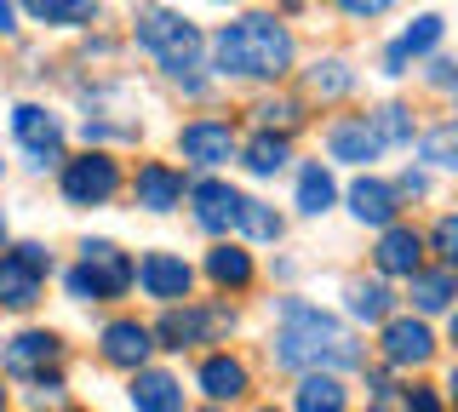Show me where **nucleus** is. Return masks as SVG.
Listing matches in <instances>:
<instances>
[{"mask_svg": "<svg viewBox=\"0 0 458 412\" xmlns=\"http://www.w3.org/2000/svg\"><path fill=\"white\" fill-rule=\"evenodd\" d=\"M276 366L286 373H350V366L367 361L361 338L350 332L338 315L304 304V298H281V326H276Z\"/></svg>", "mask_w": 458, "mask_h": 412, "instance_id": "nucleus-1", "label": "nucleus"}, {"mask_svg": "<svg viewBox=\"0 0 458 412\" xmlns=\"http://www.w3.org/2000/svg\"><path fill=\"white\" fill-rule=\"evenodd\" d=\"M212 69L235 80H281L293 69V29L276 12H247L212 35Z\"/></svg>", "mask_w": 458, "mask_h": 412, "instance_id": "nucleus-2", "label": "nucleus"}, {"mask_svg": "<svg viewBox=\"0 0 458 412\" xmlns=\"http://www.w3.org/2000/svg\"><path fill=\"white\" fill-rule=\"evenodd\" d=\"M132 40H138V46L166 69L172 80H178L183 92H207V80L190 75V69L200 63V29H195L190 18H183V12L143 6V12H138V23H132Z\"/></svg>", "mask_w": 458, "mask_h": 412, "instance_id": "nucleus-3", "label": "nucleus"}, {"mask_svg": "<svg viewBox=\"0 0 458 412\" xmlns=\"http://www.w3.org/2000/svg\"><path fill=\"white\" fill-rule=\"evenodd\" d=\"M132 281H138V264L114 240H81V264L64 275V287L75 304H109V298L132 292Z\"/></svg>", "mask_w": 458, "mask_h": 412, "instance_id": "nucleus-4", "label": "nucleus"}, {"mask_svg": "<svg viewBox=\"0 0 458 412\" xmlns=\"http://www.w3.org/2000/svg\"><path fill=\"white\" fill-rule=\"evenodd\" d=\"M235 332V309L229 304H172L161 321H155V338L161 349H195V344H224Z\"/></svg>", "mask_w": 458, "mask_h": 412, "instance_id": "nucleus-5", "label": "nucleus"}, {"mask_svg": "<svg viewBox=\"0 0 458 412\" xmlns=\"http://www.w3.org/2000/svg\"><path fill=\"white\" fill-rule=\"evenodd\" d=\"M57 189H64L69 206H104L121 195V161L104 149H86V155L57 166Z\"/></svg>", "mask_w": 458, "mask_h": 412, "instance_id": "nucleus-6", "label": "nucleus"}, {"mask_svg": "<svg viewBox=\"0 0 458 412\" xmlns=\"http://www.w3.org/2000/svg\"><path fill=\"white\" fill-rule=\"evenodd\" d=\"M57 366H64V338L47 332V326H29V332H12L6 344H0V373L6 378H52Z\"/></svg>", "mask_w": 458, "mask_h": 412, "instance_id": "nucleus-7", "label": "nucleus"}, {"mask_svg": "<svg viewBox=\"0 0 458 412\" xmlns=\"http://www.w3.org/2000/svg\"><path fill=\"white\" fill-rule=\"evenodd\" d=\"M12 138L23 144V155L35 161V172L47 166H64V121L40 104H18L12 109Z\"/></svg>", "mask_w": 458, "mask_h": 412, "instance_id": "nucleus-8", "label": "nucleus"}, {"mask_svg": "<svg viewBox=\"0 0 458 412\" xmlns=\"http://www.w3.org/2000/svg\"><path fill=\"white\" fill-rule=\"evenodd\" d=\"M155 349H161V344H155V326H143L132 315L109 321L104 332H98V355H104V366H121V373H143Z\"/></svg>", "mask_w": 458, "mask_h": 412, "instance_id": "nucleus-9", "label": "nucleus"}, {"mask_svg": "<svg viewBox=\"0 0 458 412\" xmlns=\"http://www.w3.org/2000/svg\"><path fill=\"white\" fill-rule=\"evenodd\" d=\"M378 355H384V366H424L429 355H436V332L424 326V315H390L384 321V332H378Z\"/></svg>", "mask_w": 458, "mask_h": 412, "instance_id": "nucleus-10", "label": "nucleus"}, {"mask_svg": "<svg viewBox=\"0 0 458 412\" xmlns=\"http://www.w3.org/2000/svg\"><path fill=\"white\" fill-rule=\"evenodd\" d=\"M138 287H143V298H155V304H183L190 298V287H195V269L178 258V252H143L138 258Z\"/></svg>", "mask_w": 458, "mask_h": 412, "instance_id": "nucleus-11", "label": "nucleus"}, {"mask_svg": "<svg viewBox=\"0 0 458 412\" xmlns=\"http://www.w3.org/2000/svg\"><path fill=\"white\" fill-rule=\"evenodd\" d=\"M241 201H247V195H241L235 183H218V178H200V183H190L195 230H207V235L235 230V223H241Z\"/></svg>", "mask_w": 458, "mask_h": 412, "instance_id": "nucleus-12", "label": "nucleus"}, {"mask_svg": "<svg viewBox=\"0 0 458 412\" xmlns=\"http://www.w3.org/2000/svg\"><path fill=\"white\" fill-rule=\"evenodd\" d=\"M178 155L190 166H200V172H212V166H224L229 155H235V126H229V121H212V115L207 121H190L178 132Z\"/></svg>", "mask_w": 458, "mask_h": 412, "instance_id": "nucleus-13", "label": "nucleus"}, {"mask_svg": "<svg viewBox=\"0 0 458 412\" xmlns=\"http://www.w3.org/2000/svg\"><path fill=\"white\" fill-rule=\"evenodd\" d=\"M195 383H200V395H207L212 407H229V401H241V395L252 390V373H247L241 355L218 349V355H207V361L195 366Z\"/></svg>", "mask_w": 458, "mask_h": 412, "instance_id": "nucleus-14", "label": "nucleus"}, {"mask_svg": "<svg viewBox=\"0 0 458 412\" xmlns=\"http://www.w3.org/2000/svg\"><path fill=\"white\" fill-rule=\"evenodd\" d=\"M441 29H447V23H441V12H419V18H412L407 29L390 40V46H384V75H407L412 58H429V52L441 46Z\"/></svg>", "mask_w": 458, "mask_h": 412, "instance_id": "nucleus-15", "label": "nucleus"}, {"mask_svg": "<svg viewBox=\"0 0 458 412\" xmlns=\"http://www.w3.org/2000/svg\"><path fill=\"white\" fill-rule=\"evenodd\" d=\"M372 264H378V275H419L424 269V235L412 230V223H390V230L378 235V247H372Z\"/></svg>", "mask_w": 458, "mask_h": 412, "instance_id": "nucleus-16", "label": "nucleus"}, {"mask_svg": "<svg viewBox=\"0 0 458 412\" xmlns=\"http://www.w3.org/2000/svg\"><path fill=\"white\" fill-rule=\"evenodd\" d=\"M183 172L178 166H166V161H143L138 166V178H132V201L143 212H172V206H183Z\"/></svg>", "mask_w": 458, "mask_h": 412, "instance_id": "nucleus-17", "label": "nucleus"}, {"mask_svg": "<svg viewBox=\"0 0 458 412\" xmlns=\"http://www.w3.org/2000/svg\"><path fill=\"white\" fill-rule=\"evenodd\" d=\"M344 201H350V218H355V223H367V230H390L395 212H401L395 183H384V178H355Z\"/></svg>", "mask_w": 458, "mask_h": 412, "instance_id": "nucleus-18", "label": "nucleus"}, {"mask_svg": "<svg viewBox=\"0 0 458 412\" xmlns=\"http://www.w3.org/2000/svg\"><path fill=\"white\" fill-rule=\"evenodd\" d=\"M378 132H372V121L367 115H338L333 126H327V155L333 161H350V166H367V161H378Z\"/></svg>", "mask_w": 458, "mask_h": 412, "instance_id": "nucleus-19", "label": "nucleus"}, {"mask_svg": "<svg viewBox=\"0 0 458 412\" xmlns=\"http://www.w3.org/2000/svg\"><path fill=\"white\" fill-rule=\"evenodd\" d=\"M40 287H47V269H35L18 247L0 252V304H6V309H35Z\"/></svg>", "mask_w": 458, "mask_h": 412, "instance_id": "nucleus-20", "label": "nucleus"}, {"mask_svg": "<svg viewBox=\"0 0 458 412\" xmlns=\"http://www.w3.org/2000/svg\"><path fill=\"white\" fill-rule=\"evenodd\" d=\"M132 412H183V383L166 373V366H143L132 373Z\"/></svg>", "mask_w": 458, "mask_h": 412, "instance_id": "nucleus-21", "label": "nucleus"}, {"mask_svg": "<svg viewBox=\"0 0 458 412\" xmlns=\"http://www.w3.org/2000/svg\"><path fill=\"white\" fill-rule=\"evenodd\" d=\"M252 275H258L252 252H247V247H235V240H218V247L207 252V281H212L218 292H247V287H252Z\"/></svg>", "mask_w": 458, "mask_h": 412, "instance_id": "nucleus-22", "label": "nucleus"}, {"mask_svg": "<svg viewBox=\"0 0 458 412\" xmlns=\"http://www.w3.org/2000/svg\"><path fill=\"white\" fill-rule=\"evenodd\" d=\"M412 287V309L419 315H441V309H453V298H458V269H419V275L407 281Z\"/></svg>", "mask_w": 458, "mask_h": 412, "instance_id": "nucleus-23", "label": "nucleus"}, {"mask_svg": "<svg viewBox=\"0 0 458 412\" xmlns=\"http://www.w3.org/2000/svg\"><path fill=\"white\" fill-rule=\"evenodd\" d=\"M298 412H350V390L338 383V373H304L293 390Z\"/></svg>", "mask_w": 458, "mask_h": 412, "instance_id": "nucleus-24", "label": "nucleus"}, {"mask_svg": "<svg viewBox=\"0 0 458 412\" xmlns=\"http://www.w3.org/2000/svg\"><path fill=\"white\" fill-rule=\"evenodd\" d=\"M23 12L47 29H86L98 23V0H23Z\"/></svg>", "mask_w": 458, "mask_h": 412, "instance_id": "nucleus-25", "label": "nucleus"}, {"mask_svg": "<svg viewBox=\"0 0 458 412\" xmlns=\"http://www.w3.org/2000/svg\"><path fill=\"white\" fill-rule=\"evenodd\" d=\"M344 309H350V321H390L395 292L384 281H350L344 287Z\"/></svg>", "mask_w": 458, "mask_h": 412, "instance_id": "nucleus-26", "label": "nucleus"}, {"mask_svg": "<svg viewBox=\"0 0 458 412\" xmlns=\"http://www.w3.org/2000/svg\"><path fill=\"white\" fill-rule=\"evenodd\" d=\"M333 201H338L333 172H327L321 161H310L304 172H298V212H304V218H321V212H333Z\"/></svg>", "mask_w": 458, "mask_h": 412, "instance_id": "nucleus-27", "label": "nucleus"}, {"mask_svg": "<svg viewBox=\"0 0 458 412\" xmlns=\"http://www.w3.org/2000/svg\"><path fill=\"white\" fill-rule=\"evenodd\" d=\"M241 161H247L252 178H276L286 161H293V149H286V132H258L247 149H241Z\"/></svg>", "mask_w": 458, "mask_h": 412, "instance_id": "nucleus-28", "label": "nucleus"}, {"mask_svg": "<svg viewBox=\"0 0 458 412\" xmlns=\"http://www.w3.org/2000/svg\"><path fill=\"white\" fill-rule=\"evenodd\" d=\"M304 80H310V97H321V104H333V97H344V92L355 87V69L344 63V58H321V63H315Z\"/></svg>", "mask_w": 458, "mask_h": 412, "instance_id": "nucleus-29", "label": "nucleus"}, {"mask_svg": "<svg viewBox=\"0 0 458 412\" xmlns=\"http://www.w3.org/2000/svg\"><path fill=\"white\" fill-rule=\"evenodd\" d=\"M419 155L429 166H441V172H458V121L429 126V132L419 138Z\"/></svg>", "mask_w": 458, "mask_h": 412, "instance_id": "nucleus-30", "label": "nucleus"}, {"mask_svg": "<svg viewBox=\"0 0 458 412\" xmlns=\"http://www.w3.org/2000/svg\"><path fill=\"white\" fill-rule=\"evenodd\" d=\"M367 121H372V132H378V144H384V149L412 144V109H407V104H384L378 115H367Z\"/></svg>", "mask_w": 458, "mask_h": 412, "instance_id": "nucleus-31", "label": "nucleus"}, {"mask_svg": "<svg viewBox=\"0 0 458 412\" xmlns=\"http://www.w3.org/2000/svg\"><path fill=\"white\" fill-rule=\"evenodd\" d=\"M235 230L252 235V240H281L286 223H281V212L269 206V201H252V195H247V201H241V223H235Z\"/></svg>", "mask_w": 458, "mask_h": 412, "instance_id": "nucleus-32", "label": "nucleus"}, {"mask_svg": "<svg viewBox=\"0 0 458 412\" xmlns=\"http://www.w3.org/2000/svg\"><path fill=\"white\" fill-rule=\"evenodd\" d=\"M29 412H69V390H64V378H35L29 383Z\"/></svg>", "mask_w": 458, "mask_h": 412, "instance_id": "nucleus-33", "label": "nucleus"}, {"mask_svg": "<svg viewBox=\"0 0 458 412\" xmlns=\"http://www.w3.org/2000/svg\"><path fill=\"white\" fill-rule=\"evenodd\" d=\"M252 115H258V132H276V126L293 132V126H298V104H286V97H264Z\"/></svg>", "mask_w": 458, "mask_h": 412, "instance_id": "nucleus-34", "label": "nucleus"}, {"mask_svg": "<svg viewBox=\"0 0 458 412\" xmlns=\"http://www.w3.org/2000/svg\"><path fill=\"white\" fill-rule=\"evenodd\" d=\"M429 247H436V258L458 269V212H447V218H436V230H429Z\"/></svg>", "mask_w": 458, "mask_h": 412, "instance_id": "nucleus-35", "label": "nucleus"}, {"mask_svg": "<svg viewBox=\"0 0 458 412\" xmlns=\"http://www.w3.org/2000/svg\"><path fill=\"white\" fill-rule=\"evenodd\" d=\"M333 6L344 12V18H361V23H367V18H384L395 0H333Z\"/></svg>", "mask_w": 458, "mask_h": 412, "instance_id": "nucleus-36", "label": "nucleus"}, {"mask_svg": "<svg viewBox=\"0 0 458 412\" xmlns=\"http://www.w3.org/2000/svg\"><path fill=\"white\" fill-rule=\"evenodd\" d=\"M407 412H447V407H441V395L429 390V383H412V390H407Z\"/></svg>", "mask_w": 458, "mask_h": 412, "instance_id": "nucleus-37", "label": "nucleus"}, {"mask_svg": "<svg viewBox=\"0 0 458 412\" xmlns=\"http://www.w3.org/2000/svg\"><path fill=\"white\" fill-rule=\"evenodd\" d=\"M424 189H429V178H424V172H401V178H395V195H401V201H419Z\"/></svg>", "mask_w": 458, "mask_h": 412, "instance_id": "nucleus-38", "label": "nucleus"}, {"mask_svg": "<svg viewBox=\"0 0 458 412\" xmlns=\"http://www.w3.org/2000/svg\"><path fill=\"white\" fill-rule=\"evenodd\" d=\"M429 80H436L441 92H453V87H458V63H447V58H436V63H429Z\"/></svg>", "mask_w": 458, "mask_h": 412, "instance_id": "nucleus-39", "label": "nucleus"}, {"mask_svg": "<svg viewBox=\"0 0 458 412\" xmlns=\"http://www.w3.org/2000/svg\"><path fill=\"white\" fill-rule=\"evenodd\" d=\"M18 252H23V258L35 264V269H47V275H52V252L40 247V240H18Z\"/></svg>", "mask_w": 458, "mask_h": 412, "instance_id": "nucleus-40", "label": "nucleus"}, {"mask_svg": "<svg viewBox=\"0 0 458 412\" xmlns=\"http://www.w3.org/2000/svg\"><path fill=\"white\" fill-rule=\"evenodd\" d=\"M367 395H372V407H384V395H390V373H372L367 378Z\"/></svg>", "mask_w": 458, "mask_h": 412, "instance_id": "nucleus-41", "label": "nucleus"}, {"mask_svg": "<svg viewBox=\"0 0 458 412\" xmlns=\"http://www.w3.org/2000/svg\"><path fill=\"white\" fill-rule=\"evenodd\" d=\"M18 29V6H12V0H0V35H12Z\"/></svg>", "mask_w": 458, "mask_h": 412, "instance_id": "nucleus-42", "label": "nucleus"}, {"mask_svg": "<svg viewBox=\"0 0 458 412\" xmlns=\"http://www.w3.org/2000/svg\"><path fill=\"white\" fill-rule=\"evenodd\" d=\"M447 401L458 407V366H453V378H447Z\"/></svg>", "mask_w": 458, "mask_h": 412, "instance_id": "nucleus-43", "label": "nucleus"}, {"mask_svg": "<svg viewBox=\"0 0 458 412\" xmlns=\"http://www.w3.org/2000/svg\"><path fill=\"white\" fill-rule=\"evenodd\" d=\"M0 252H6V212H0Z\"/></svg>", "mask_w": 458, "mask_h": 412, "instance_id": "nucleus-44", "label": "nucleus"}, {"mask_svg": "<svg viewBox=\"0 0 458 412\" xmlns=\"http://www.w3.org/2000/svg\"><path fill=\"white\" fill-rule=\"evenodd\" d=\"M281 6H286V12H298V6H304V0H281Z\"/></svg>", "mask_w": 458, "mask_h": 412, "instance_id": "nucleus-45", "label": "nucleus"}, {"mask_svg": "<svg viewBox=\"0 0 458 412\" xmlns=\"http://www.w3.org/2000/svg\"><path fill=\"white\" fill-rule=\"evenodd\" d=\"M453 344H458V309H453Z\"/></svg>", "mask_w": 458, "mask_h": 412, "instance_id": "nucleus-46", "label": "nucleus"}, {"mask_svg": "<svg viewBox=\"0 0 458 412\" xmlns=\"http://www.w3.org/2000/svg\"><path fill=\"white\" fill-rule=\"evenodd\" d=\"M200 412H229V407H200Z\"/></svg>", "mask_w": 458, "mask_h": 412, "instance_id": "nucleus-47", "label": "nucleus"}, {"mask_svg": "<svg viewBox=\"0 0 458 412\" xmlns=\"http://www.w3.org/2000/svg\"><path fill=\"white\" fill-rule=\"evenodd\" d=\"M0 412H6V390H0Z\"/></svg>", "mask_w": 458, "mask_h": 412, "instance_id": "nucleus-48", "label": "nucleus"}, {"mask_svg": "<svg viewBox=\"0 0 458 412\" xmlns=\"http://www.w3.org/2000/svg\"><path fill=\"white\" fill-rule=\"evenodd\" d=\"M367 412H390V407H367Z\"/></svg>", "mask_w": 458, "mask_h": 412, "instance_id": "nucleus-49", "label": "nucleus"}, {"mask_svg": "<svg viewBox=\"0 0 458 412\" xmlns=\"http://www.w3.org/2000/svg\"><path fill=\"white\" fill-rule=\"evenodd\" d=\"M258 412H281V407H258Z\"/></svg>", "mask_w": 458, "mask_h": 412, "instance_id": "nucleus-50", "label": "nucleus"}, {"mask_svg": "<svg viewBox=\"0 0 458 412\" xmlns=\"http://www.w3.org/2000/svg\"><path fill=\"white\" fill-rule=\"evenodd\" d=\"M0 172H6V161H0Z\"/></svg>", "mask_w": 458, "mask_h": 412, "instance_id": "nucleus-51", "label": "nucleus"}]
</instances>
